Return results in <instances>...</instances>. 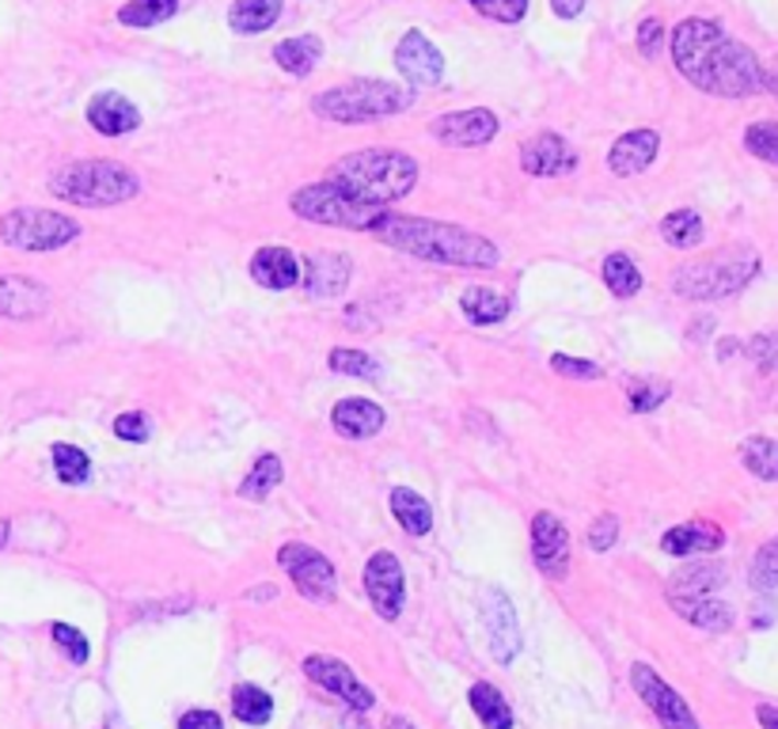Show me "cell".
<instances>
[{"label":"cell","instance_id":"cell-1","mask_svg":"<svg viewBox=\"0 0 778 729\" xmlns=\"http://www.w3.org/2000/svg\"><path fill=\"white\" fill-rule=\"evenodd\" d=\"M672 65L683 81L706 96L745 99L775 88V76L759 65V57L745 42L730 39L722 23L699 20V15L672 31Z\"/></svg>","mask_w":778,"mask_h":729},{"label":"cell","instance_id":"cell-2","mask_svg":"<svg viewBox=\"0 0 778 729\" xmlns=\"http://www.w3.org/2000/svg\"><path fill=\"white\" fill-rule=\"evenodd\" d=\"M372 236L380 239L391 251L414 255V259L425 262H441V266H467V270H490L498 266V244L478 233H467L460 225H444V221H430V217H399V213H388L380 225L372 228Z\"/></svg>","mask_w":778,"mask_h":729},{"label":"cell","instance_id":"cell-3","mask_svg":"<svg viewBox=\"0 0 778 729\" xmlns=\"http://www.w3.org/2000/svg\"><path fill=\"white\" fill-rule=\"evenodd\" d=\"M418 168L414 157L399 149H357V152H346L342 160H335L327 171V179L346 191L349 199L357 202H369V205H383L388 210L391 202L407 199L410 191L418 186Z\"/></svg>","mask_w":778,"mask_h":729},{"label":"cell","instance_id":"cell-4","mask_svg":"<svg viewBox=\"0 0 778 729\" xmlns=\"http://www.w3.org/2000/svg\"><path fill=\"white\" fill-rule=\"evenodd\" d=\"M50 194L84 210H107L141 194V179L115 160H73L50 175Z\"/></svg>","mask_w":778,"mask_h":729},{"label":"cell","instance_id":"cell-5","mask_svg":"<svg viewBox=\"0 0 778 729\" xmlns=\"http://www.w3.org/2000/svg\"><path fill=\"white\" fill-rule=\"evenodd\" d=\"M414 99L418 96L410 88L365 76V81H349L331 92H320V96L312 99V110L338 126H369V122H380V118L403 115V110L414 107Z\"/></svg>","mask_w":778,"mask_h":729},{"label":"cell","instance_id":"cell-6","mask_svg":"<svg viewBox=\"0 0 778 729\" xmlns=\"http://www.w3.org/2000/svg\"><path fill=\"white\" fill-rule=\"evenodd\" d=\"M759 274V255L752 247H730V251L706 255L699 262H688L677 270L672 289L683 300H722L733 297Z\"/></svg>","mask_w":778,"mask_h":729},{"label":"cell","instance_id":"cell-7","mask_svg":"<svg viewBox=\"0 0 778 729\" xmlns=\"http://www.w3.org/2000/svg\"><path fill=\"white\" fill-rule=\"evenodd\" d=\"M289 210H293L301 221H307V225L346 228V233H372V228L391 213V210H383V205L349 199V194L338 191L331 179H320V183H307V186H301V191H293Z\"/></svg>","mask_w":778,"mask_h":729},{"label":"cell","instance_id":"cell-8","mask_svg":"<svg viewBox=\"0 0 778 729\" xmlns=\"http://www.w3.org/2000/svg\"><path fill=\"white\" fill-rule=\"evenodd\" d=\"M80 236V221L54 210H8L0 217V244L15 251H62Z\"/></svg>","mask_w":778,"mask_h":729},{"label":"cell","instance_id":"cell-9","mask_svg":"<svg viewBox=\"0 0 778 729\" xmlns=\"http://www.w3.org/2000/svg\"><path fill=\"white\" fill-rule=\"evenodd\" d=\"M278 566L293 578L296 593L307 597V600H335L338 597V573H335V562L327 559L323 551L307 544H281L278 551Z\"/></svg>","mask_w":778,"mask_h":729},{"label":"cell","instance_id":"cell-10","mask_svg":"<svg viewBox=\"0 0 778 729\" xmlns=\"http://www.w3.org/2000/svg\"><path fill=\"white\" fill-rule=\"evenodd\" d=\"M630 688L638 692V699L653 710V718L664 729H703L699 726V718L691 715V707L683 703L680 692L672 688V684H664L649 665H642V662L630 665Z\"/></svg>","mask_w":778,"mask_h":729},{"label":"cell","instance_id":"cell-11","mask_svg":"<svg viewBox=\"0 0 778 729\" xmlns=\"http://www.w3.org/2000/svg\"><path fill=\"white\" fill-rule=\"evenodd\" d=\"M433 141L449 144V149H483L498 137V115L486 107H467V110H452V115H441L430 122Z\"/></svg>","mask_w":778,"mask_h":729},{"label":"cell","instance_id":"cell-12","mask_svg":"<svg viewBox=\"0 0 778 729\" xmlns=\"http://www.w3.org/2000/svg\"><path fill=\"white\" fill-rule=\"evenodd\" d=\"M365 593H369L380 620H399L407 600V581H403V566H399L391 551H376L365 562Z\"/></svg>","mask_w":778,"mask_h":729},{"label":"cell","instance_id":"cell-13","mask_svg":"<svg viewBox=\"0 0 778 729\" xmlns=\"http://www.w3.org/2000/svg\"><path fill=\"white\" fill-rule=\"evenodd\" d=\"M396 68L407 76L410 92H425V88H437L444 81V57L441 50L425 39L422 31H407L396 46Z\"/></svg>","mask_w":778,"mask_h":729},{"label":"cell","instance_id":"cell-14","mask_svg":"<svg viewBox=\"0 0 778 729\" xmlns=\"http://www.w3.org/2000/svg\"><path fill=\"white\" fill-rule=\"evenodd\" d=\"M478 612H483L486 634H490V654L498 665H509L512 657L520 654V628H517V612H512V600L501 593V589H486L483 600H478Z\"/></svg>","mask_w":778,"mask_h":729},{"label":"cell","instance_id":"cell-15","mask_svg":"<svg viewBox=\"0 0 778 729\" xmlns=\"http://www.w3.org/2000/svg\"><path fill=\"white\" fill-rule=\"evenodd\" d=\"M304 676H307L312 684H320V688L335 692V696L346 703V707L361 710V715L376 703L372 692L365 688V684L354 676V668H349L346 662H338V657H327V654L304 657Z\"/></svg>","mask_w":778,"mask_h":729},{"label":"cell","instance_id":"cell-16","mask_svg":"<svg viewBox=\"0 0 778 729\" xmlns=\"http://www.w3.org/2000/svg\"><path fill=\"white\" fill-rule=\"evenodd\" d=\"M532 559L551 581H562L570 570V532L551 510H540L532 517Z\"/></svg>","mask_w":778,"mask_h":729},{"label":"cell","instance_id":"cell-17","mask_svg":"<svg viewBox=\"0 0 778 729\" xmlns=\"http://www.w3.org/2000/svg\"><path fill=\"white\" fill-rule=\"evenodd\" d=\"M349 278H354V259L342 251H315L301 259V286L315 300H335L346 293Z\"/></svg>","mask_w":778,"mask_h":729},{"label":"cell","instance_id":"cell-18","mask_svg":"<svg viewBox=\"0 0 778 729\" xmlns=\"http://www.w3.org/2000/svg\"><path fill=\"white\" fill-rule=\"evenodd\" d=\"M520 168L532 179H554V175H570L577 168V157L559 133L543 130L520 144Z\"/></svg>","mask_w":778,"mask_h":729},{"label":"cell","instance_id":"cell-19","mask_svg":"<svg viewBox=\"0 0 778 729\" xmlns=\"http://www.w3.org/2000/svg\"><path fill=\"white\" fill-rule=\"evenodd\" d=\"M84 118L99 137H126L141 126V110L122 92H96L84 107Z\"/></svg>","mask_w":778,"mask_h":729},{"label":"cell","instance_id":"cell-20","mask_svg":"<svg viewBox=\"0 0 778 729\" xmlns=\"http://www.w3.org/2000/svg\"><path fill=\"white\" fill-rule=\"evenodd\" d=\"M657 152H661V133L657 130H630V133L615 137V144L608 149V168L619 179L642 175V171L657 160Z\"/></svg>","mask_w":778,"mask_h":729},{"label":"cell","instance_id":"cell-21","mask_svg":"<svg viewBox=\"0 0 778 729\" xmlns=\"http://www.w3.org/2000/svg\"><path fill=\"white\" fill-rule=\"evenodd\" d=\"M50 308V289L20 274H0V315L4 320H34Z\"/></svg>","mask_w":778,"mask_h":729},{"label":"cell","instance_id":"cell-22","mask_svg":"<svg viewBox=\"0 0 778 729\" xmlns=\"http://www.w3.org/2000/svg\"><path fill=\"white\" fill-rule=\"evenodd\" d=\"M383 422H388V415H383V407L372 399H342L335 403V410H331V426H335V433L346 437V441H369V437L383 430Z\"/></svg>","mask_w":778,"mask_h":729},{"label":"cell","instance_id":"cell-23","mask_svg":"<svg viewBox=\"0 0 778 729\" xmlns=\"http://www.w3.org/2000/svg\"><path fill=\"white\" fill-rule=\"evenodd\" d=\"M251 278L255 286L262 289H273V293H281V289H293L296 281H301V259H296L289 247H259V251L251 255Z\"/></svg>","mask_w":778,"mask_h":729},{"label":"cell","instance_id":"cell-24","mask_svg":"<svg viewBox=\"0 0 778 729\" xmlns=\"http://www.w3.org/2000/svg\"><path fill=\"white\" fill-rule=\"evenodd\" d=\"M725 544V532L714 525V521H683V525L669 528L661 536V551L664 555H711Z\"/></svg>","mask_w":778,"mask_h":729},{"label":"cell","instance_id":"cell-25","mask_svg":"<svg viewBox=\"0 0 778 729\" xmlns=\"http://www.w3.org/2000/svg\"><path fill=\"white\" fill-rule=\"evenodd\" d=\"M273 62H278L281 73L304 81V76H312L315 65L323 62V39H320V34H296V39H281L278 46H273Z\"/></svg>","mask_w":778,"mask_h":729},{"label":"cell","instance_id":"cell-26","mask_svg":"<svg viewBox=\"0 0 778 729\" xmlns=\"http://www.w3.org/2000/svg\"><path fill=\"white\" fill-rule=\"evenodd\" d=\"M672 600V612L680 620H688L691 628H703L711 634H722L733 628V608L722 604L714 597H669Z\"/></svg>","mask_w":778,"mask_h":729},{"label":"cell","instance_id":"cell-27","mask_svg":"<svg viewBox=\"0 0 778 729\" xmlns=\"http://www.w3.org/2000/svg\"><path fill=\"white\" fill-rule=\"evenodd\" d=\"M285 0H233L228 8V28L236 34H262L281 20Z\"/></svg>","mask_w":778,"mask_h":729},{"label":"cell","instance_id":"cell-28","mask_svg":"<svg viewBox=\"0 0 778 729\" xmlns=\"http://www.w3.org/2000/svg\"><path fill=\"white\" fill-rule=\"evenodd\" d=\"M391 517L399 521V528L407 532V536H430L433 528V510L430 502H425L418 491H410V486H396L391 491Z\"/></svg>","mask_w":778,"mask_h":729},{"label":"cell","instance_id":"cell-29","mask_svg":"<svg viewBox=\"0 0 778 729\" xmlns=\"http://www.w3.org/2000/svg\"><path fill=\"white\" fill-rule=\"evenodd\" d=\"M460 308H464V315L475 323V328H494V323H501L509 315V297L494 293L490 286H467L464 293H460Z\"/></svg>","mask_w":778,"mask_h":729},{"label":"cell","instance_id":"cell-30","mask_svg":"<svg viewBox=\"0 0 778 729\" xmlns=\"http://www.w3.org/2000/svg\"><path fill=\"white\" fill-rule=\"evenodd\" d=\"M722 581H725V566H717V562L683 566V570L672 573L669 597H711Z\"/></svg>","mask_w":778,"mask_h":729},{"label":"cell","instance_id":"cell-31","mask_svg":"<svg viewBox=\"0 0 778 729\" xmlns=\"http://www.w3.org/2000/svg\"><path fill=\"white\" fill-rule=\"evenodd\" d=\"M281 475H285V468H281L278 452H262V457L255 460V468L244 475V483L236 486V494L247 497V502H267L273 486H281Z\"/></svg>","mask_w":778,"mask_h":729},{"label":"cell","instance_id":"cell-32","mask_svg":"<svg viewBox=\"0 0 778 729\" xmlns=\"http://www.w3.org/2000/svg\"><path fill=\"white\" fill-rule=\"evenodd\" d=\"M467 699H472V710L478 715L483 729H512V710H509L506 696H501L494 684H486V680L472 684Z\"/></svg>","mask_w":778,"mask_h":729},{"label":"cell","instance_id":"cell-33","mask_svg":"<svg viewBox=\"0 0 778 729\" xmlns=\"http://www.w3.org/2000/svg\"><path fill=\"white\" fill-rule=\"evenodd\" d=\"M601 278L619 300H630V297L642 293V270H638V262L630 259V255H623V251H615V255L604 259Z\"/></svg>","mask_w":778,"mask_h":729},{"label":"cell","instance_id":"cell-34","mask_svg":"<svg viewBox=\"0 0 778 729\" xmlns=\"http://www.w3.org/2000/svg\"><path fill=\"white\" fill-rule=\"evenodd\" d=\"M179 12V0H126L122 8H118V23L122 28H160V23H168L171 15Z\"/></svg>","mask_w":778,"mask_h":729},{"label":"cell","instance_id":"cell-35","mask_svg":"<svg viewBox=\"0 0 778 729\" xmlns=\"http://www.w3.org/2000/svg\"><path fill=\"white\" fill-rule=\"evenodd\" d=\"M741 464L764 483H778V441L771 437H748L741 444Z\"/></svg>","mask_w":778,"mask_h":729},{"label":"cell","instance_id":"cell-36","mask_svg":"<svg viewBox=\"0 0 778 729\" xmlns=\"http://www.w3.org/2000/svg\"><path fill=\"white\" fill-rule=\"evenodd\" d=\"M50 460H54V475L62 486H80L84 479L91 475L88 452L76 449V444H68V441H57L54 449H50Z\"/></svg>","mask_w":778,"mask_h":729},{"label":"cell","instance_id":"cell-37","mask_svg":"<svg viewBox=\"0 0 778 729\" xmlns=\"http://www.w3.org/2000/svg\"><path fill=\"white\" fill-rule=\"evenodd\" d=\"M703 233H706L703 217H699L695 210H672L669 217L661 221V236L669 239L672 247H680V251L703 244Z\"/></svg>","mask_w":778,"mask_h":729},{"label":"cell","instance_id":"cell-38","mask_svg":"<svg viewBox=\"0 0 778 729\" xmlns=\"http://www.w3.org/2000/svg\"><path fill=\"white\" fill-rule=\"evenodd\" d=\"M233 715L247 726H267L273 718V699L255 684H239L233 692Z\"/></svg>","mask_w":778,"mask_h":729},{"label":"cell","instance_id":"cell-39","mask_svg":"<svg viewBox=\"0 0 778 729\" xmlns=\"http://www.w3.org/2000/svg\"><path fill=\"white\" fill-rule=\"evenodd\" d=\"M672 396V384L669 380H630L627 388V407L635 410V415H649V410H657L664 399Z\"/></svg>","mask_w":778,"mask_h":729},{"label":"cell","instance_id":"cell-40","mask_svg":"<svg viewBox=\"0 0 778 729\" xmlns=\"http://www.w3.org/2000/svg\"><path fill=\"white\" fill-rule=\"evenodd\" d=\"M752 589L756 593H775L778 589V536L767 539L752 559Z\"/></svg>","mask_w":778,"mask_h":729},{"label":"cell","instance_id":"cell-41","mask_svg":"<svg viewBox=\"0 0 778 729\" xmlns=\"http://www.w3.org/2000/svg\"><path fill=\"white\" fill-rule=\"evenodd\" d=\"M327 362H331V368H335L338 376H361V380H376V376H380V365H376V357L361 354V350L335 346Z\"/></svg>","mask_w":778,"mask_h":729},{"label":"cell","instance_id":"cell-42","mask_svg":"<svg viewBox=\"0 0 778 729\" xmlns=\"http://www.w3.org/2000/svg\"><path fill=\"white\" fill-rule=\"evenodd\" d=\"M745 149L764 164L778 168V122H752L745 130Z\"/></svg>","mask_w":778,"mask_h":729},{"label":"cell","instance_id":"cell-43","mask_svg":"<svg viewBox=\"0 0 778 729\" xmlns=\"http://www.w3.org/2000/svg\"><path fill=\"white\" fill-rule=\"evenodd\" d=\"M50 639H54V646L62 650L73 665H84L91 657L88 639H84V631H76L73 623H54V628H50Z\"/></svg>","mask_w":778,"mask_h":729},{"label":"cell","instance_id":"cell-44","mask_svg":"<svg viewBox=\"0 0 778 729\" xmlns=\"http://www.w3.org/2000/svg\"><path fill=\"white\" fill-rule=\"evenodd\" d=\"M467 4H472L478 15H486V20L509 23V28L528 15V0H467Z\"/></svg>","mask_w":778,"mask_h":729},{"label":"cell","instance_id":"cell-45","mask_svg":"<svg viewBox=\"0 0 778 729\" xmlns=\"http://www.w3.org/2000/svg\"><path fill=\"white\" fill-rule=\"evenodd\" d=\"M115 437L118 441H130V444H144L152 437V422H149V415H141V410H126V415H118L115 418Z\"/></svg>","mask_w":778,"mask_h":729},{"label":"cell","instance_id":"cell-46","mask_svg":"<svg viewBox=\"0 0 778 729\" xmlns=\"http://www.w3.org/2000/svg\"><path fill=\"white\" fill-rule=\"evenodd\" d=\"M741 350H745V354H748L759 368H764V373H775V368H778V331L756 334V339H748Z\"/></svg>","mask_w":778,"mask_h":729},{"label":"cell","instance_id":"cell-47","mask_svg":"<svg viewBox=\"0 0 778 729\" xmlns=\"http://www.w3.org/2000/svg\"><path fill=\"white\" fill-rule=\"evenodd\" d=\"M551 368L559 376H570V380H601L604 376V368L596 362H588V357H570V354H554Z\"/></svg>","mask_w":778,"mask_h":729},{"label":"cell","instance_id":"cell-48","mask_svg":"<svg viewBox=\"0 0 778 729\" xmlns=\"http://www.w3.org/2000/svg\"><path fill=\"white\" fill-rule=\"evenodd\" d=\"M615 539H619V517L615 513H601V517L588 525V547H593L596 555L612 551Z\"/></svg>","mask_w":778,"mask_h":729},{"label":"cell","instance_id":"cell-49","mask_svg":"<svg viewBox=\"0 0 778 729\" xmlns=\"http://www.w3.org/2000/svg\"><path fill=\"white\" fill-rule=\"evenodd\" d=\"M635 42H638V54H642V57H657V54H661V42H664V23L649 15V20L638 23Z\"/></svg>","mask_w":778,"mask_h":729},{"label":"cell","instance_id":"cell-50","mask_svg":"<svg viewBox=\"0 0 778 729\" xmlns=\"http://www.w3.org/2000/svg\"><path fill=\"white\" fill-rule=\"evenodd\" d=\"M179 729H225L217 710H205V707H194L179 718Z\"/></svg>","mask_w":778,"mask_h":729},{"label":"cell","instance_id":"cell-51","mask_svg":"<svg viewBox=\"0 0 778 729\" xmlns=\"http://www.w3.org/2000/svg\"><path fill=\"white\" fill-rule=\"evenodd\" d=\"M581 8H585V0H551V12L559 15V20H577Z\"/></svg>","mask_w":778,"mask_h":729},{"label":"cell","instance_id":"cell-52","mask_svg":"<svg viewBox=\"0 0 778 729\" xmlns=\"http://www.w3.org/2000/svg\"><path fill=\"white\" fill-rule=\"evenodd\" d=\"M756 718H759V726L764 729H778V707H771V703H759Z\"/></svg>","mask_w":778,"mask_h":729},{"label":"cell","instance_id":"cell-53","mask_svg":"<svg viewBox=\"0 0 778 729\" xmlns=\"http://www.w3.org/2000/svg\"><path fill=\"white\" fill-rule=\"evenodd\" d=\"M251 597L255 600H262V597L270 600V597H278V589H273V586H259V589H251Z\"/></svg>","mask_w":778,"mask_h":729},{"label":"cell","instance_id":"cell-54","mask_svg":"<svg viewBox=\"0 0 778 729\" xmlns=\"http://www.w3.org/2000/svg\"><path fill=\"white\" fill-rule=\"evenodd\" d=\"M383 729H414V726H410V722H407V718L391 715V718H388V726H383Z\"/></svg>","mask_w":778,"mask_h":729},{"label":"cell","instance_id":"cell-55","mask_svg":"<svg viewBox=\"0 0 778 729\" xmlns=\"http://www.w3.org/2000/svg\"><path fill=\"white\" fill-rule=\"evenodd\" d=\"M8 544V521H0V547Z\"/></svg>","mask_w":778,"mask_h":729},{"label":"cell","instance_id":"cell-56","mask_svg":"<svg viewBox=\"0 0 778 729\" xmlns=\"http://www.w3.org/2000/svg\"><path fill=\"white\" fill-rule=\"evenodd\" d=\"M349 729H369V726H365L361 718H349Z\"/></svg>","mask_w":778,"mask_h":729},{"label":"cell","instance_id":"cell-57","mask_svg":"<svg viewBox=\"0 0 778 729\" xmlns=\"http://www.w3.org/2000/svg\"><path fill=\"white\" fill-rule=\"evenodd\" d=\"M775 96H778V84H775Z\"/></svg>","mask_w":778,"mask_h":729}]
</instances>
